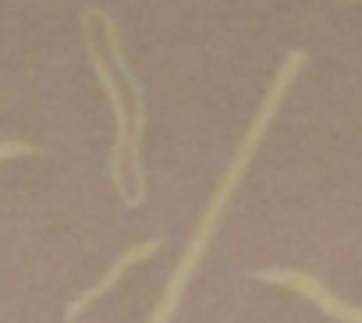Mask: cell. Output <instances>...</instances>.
<instances>
[{"mask_svg": "<svg viewBox=\"0 0 362 323\" xmlns=\"http://www.w3.org/2000/svg\"><path fill=\"white\" fill-rule=\"evenodd\" d=\"M93 11V22H100L103 29V43H107V54H110V68L114 75L121 78V86H128V107H132V139H128V175H132V199L128 206H139L146 203V168H142V135H146V89L139 82V75L132 71L128 64V54H124V43H121V29L117 22L100 11V8H89Z\"/></svg>", "mask_w": 362, "mask_h": 323, "instance_id": "7a4b0ae2", "label": "cell"}, {"mask_svg": "<svg viewBox=\"0 0 362 323\" xmlns=\"http://www.w3.org/2000/svg\"><path fill=\"white\" fill-rule=\"evenodd\" d=\"M82 29H86V47H89V57H93V68H96V78L110 100V110H114V142H110V182L114 189L124 196V206L132 199V189H128V139H132V107L124 100V89H121V78L114 75L103 47L96 43L93 36V18L89 11H82Z\"/></svg>", "mask_w": 362, "mask_h": 323, "instance_id": "3957f363", "label": "cell"}, {"mask_svg": "<svg viewBox=\"0 0 362 323\" xmlns=\"http://www.w3.org/2000/svg\"><path fill=\"white\" fill-rule=\"evenodd\" d=\"M156 249H160V238H146V242L132 245L128 252H121V256H117V259L110 263V270H107V274H103V277H100V281H96L93 288H86V291H82V295H78V298H75V302L68 305L64 319H68V323H71V319H78V312H86V309H89V305H93V302H96V298H100V295H103L107 288H114V284L121 281V274H128V270H132L135 263L149 259V256H153Z\"/></svg>", "mask_w": 362, "mask_h": 323, "instance_id": "5b68a950", "label": "cell"}, {"mask_svg": "<svg viewBox=\"0 0 362 323\" xmlns=\"http://www.w3.org/2000/svg\"><path fill=\"white\" fill-rule=\"evenodd\" d=\"M40 149L33 142H22V139H0V164L8 160H18V156H36Z\"/></svg>", "mask_w": 362, "mask_h": 323, "instance_id": "8992f818", "label": "cell"}, {"mask_svg": "<svg viewBox=\"0 0 362 323\" xmlns=\"http://www.w3.org/2000/svg\"><path fill=\"white\" fill-rule=\"evenodd\" d=\"M305 61H309L305 50H288V54H284L277 75H274L270 86H267L263 103L256 107V114H252V121H249V128H245V135H242L235 156L228 160V168H224V175H221V182H217V189H214L206 210L199 213V221H196V228H192V235H189L185 252H181L174 274L167 277V284H163V291H160V302L153 305V312H149L146 323H170V319H174V312H177V305H181V295H185L189 281L196 277V266L203 263V256H206V249H210V242H214V235H217V224L224 221V213H228V206H231V199H235V192H238V185H242L245 171H249V164H252V156H256V149H259V142H263V135H267L274 114L281 110V103H284L291 82L298 78V71L305 68Z\"/></svg>", "mask_w": 362, "mask_h": 323, "instance_id": "6da1fadb", "label": "cell"}, {"mask_svg": "<svg viewBox=\"0 0 362 323\" xmlns=\"http://www.w3.org/2000/svg\"><path fill=\"white\" fill-rule=\"evenodd\" d=\"M252 281H263V284H281V288H291L298 295H305L313 305H320L330 319L337 323H362V305H351L344 298H337L316 274H305V270H291V266H267V270H252L249 274Z\"/></svg>", "mask_w": 362, "mask_h": 323, "instance_id": "277c9868", "label": "cell"}]
</instances>
